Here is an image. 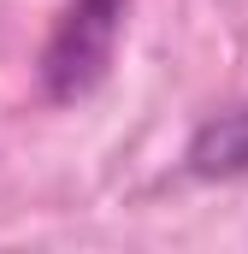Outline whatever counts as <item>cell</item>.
<instances>
[{"mask_svg":"<svg viewBox=\"0 0 248 254\" xmlns=\"http://www.w3.org/2000/svg\"><path fill=\"white\" fill-rule=\"evenodd\" d=\"M184 172L195 184H237L248 178V101L201 119L184 142Z\"/></svg>","mask_w":248,"mask_h":254,"instance_id":"7a4b0ae2","label":"cell"},{"mask_svg":"<svg viewBox=\"0 0 248 254\" xmlns=\"http://www.w3.org/2000/svg\"><path fill=\"white\" fill-rule=\"evenodd\" d=\"M124 24H130V0H65V12L54 18V30L42 42V60H36L42 101H54V107L89 101L119 60Z\"/></svg>","mask_w":248,"mask_h":254,"instance_id":"6da1fadb","label":"cell"}]
</instances>
